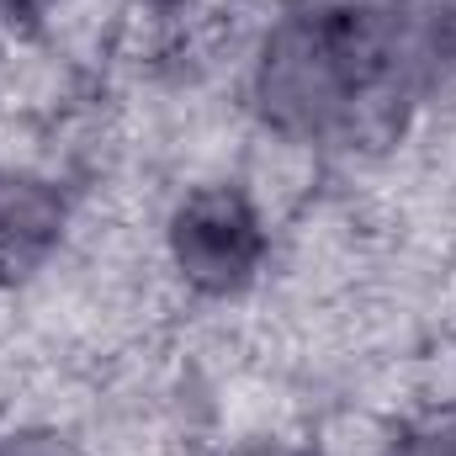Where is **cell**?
Returning a JSON list of instances; mask_svg holds the SVG:
<instances>
[{"mask_svg":"<svg viewBox=\"0 0 456 456\" xmlns=\"http://www.w3.org/2000/svg\"><path fill=\"white\" fill-rule=\"evenodd\" d=\"M165 255L186 292L233 303L271 265V218L239 181H202L175 197L165 218Z\"/></svg>","mask_w":456,"mask_h":456,"instance_id":"7a4b0ae2","label":"cell"},{"mask_svg":"<svg viewBox=\"0 0 456 456\" xmlns=\"http://www.w3.org/2000/svg\"><path fill=\"white\" fill-rule=\"evenodd\" d=\"M0 456H80L59 430H43V425H11L0 430Z\"/></svg>","mask_w":456,"mask_h":456,"instance_id":"8992f818","label":"cell"},{"mask_svg":"<svg viewBox=\"0 0 456 456\" xmlns=\"http://www.w3.org/2000/svg\"><path fill=\"white\" fill-rule=\"evenodd\" d=\"M228 456H314V452H303L292 441H249V446H233Z\"/></svg>","mask_w":456,"mask_h":456,"instance_id":"ba28073f","label":"cell"},{"mask_svg":"<svg viewBox=\"0 0 456 456\" xmlns=\"http://www.w3.org/2000/svg\"><path fill=\"white\" fill-rule=\"evenodd\" d=\"M69 233V191L27 165H0V287H21L59 255Z\"/></svg>","mask_w":456,"mask_h":456,"instance_id":"3957f363","label":"cell"},{"mask_svg":"<svg viewBox=\"0 0 456 456\" xmlns=\"http://www.w3.org/2000/svg\"><path fill=\"white\" fill-rule=\"evenodd\" d=\"M387 456H456V403L452 409L409 414V419L393 430Z\"/></svg>","mask_w":456,"mask_h":456,"instance_id":"5b68a950","label":"cell"},{"mask_svg":"<svg viewBox=\"0 0 456 456\" xmlns=\"http://www.w3.org/2000/svg\"><path fill=\"white\" fill-rule=\"evenodd\" d=\"M133 11V21L154 37V43H186V37H197L208 21H213V11H218V0H133L127 5Z\"/></svg>","mask_w":456,"mask_h":456,"instance_id":"277c9868","label":"cell"},{"mask_svg":"<svg viewBox=\"0 0 456 456\" xmlns=\"http://www.w3.org/2000/svg\"><path fill=\"white\" fill-rule=\"evenodd\" d=\"M59 0H0V27H37Z\"/></svg>","mask_w":456,"mask_h":456,"instance_id":"52a82bcc","label":"cell"},{"mask_svg":"<svg viewBox=\"0 0 456 456\" xmlns=\"http://www.w3.org/2000/svg\"><path fill=\"white\" fill-rule=\"evenodd\" d=\"M456 75V0H292L249 53V107L297 149L387 143Z\"/></svg>","mask_w":456,"mask_h":456,"instance_id":"6da1fadb","label":"cell"}]
</instances>
